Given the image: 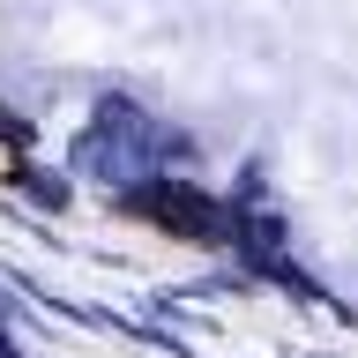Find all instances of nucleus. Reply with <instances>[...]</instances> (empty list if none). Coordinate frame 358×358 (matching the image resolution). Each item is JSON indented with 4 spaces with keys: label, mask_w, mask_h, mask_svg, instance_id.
<instances>
[{
    "label": "nucleus",
    "mask_w": 358,
    "mask_h": 358,
    "mask_svg": "<svg viewBox=\"0 0 358 358\" xmlns=\"http://www.w3.org/2000/svg\"><path fill=\"white\" fill-rule=\"evenodd\" d=\"M22 172H30V157H22V142H15V134L0 127V179H8V187H15Z\"/></svg>",
    "instance_id": "1"
}]
</instances>
